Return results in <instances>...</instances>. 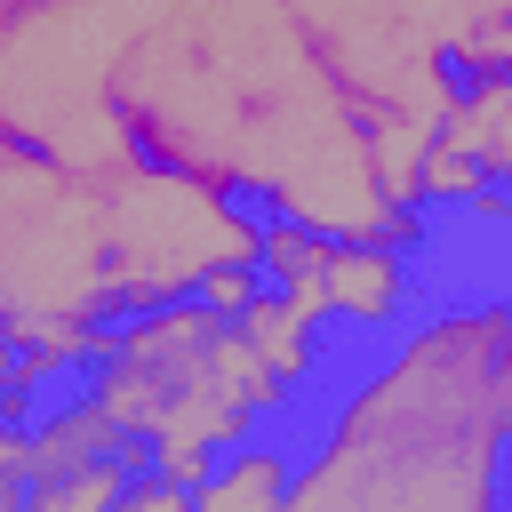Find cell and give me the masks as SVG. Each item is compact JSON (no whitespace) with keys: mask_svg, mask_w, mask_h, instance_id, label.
<instances>
[{"mask_svg":"<svg viewBox=\"0 0 512 512\" xmlns=\"http://www.w3.org/2000/svg\"><path fill=\"white\" fill-rule=\"evenodd\" d=\"M504 208L464 176H416L368 224V264L384 272V320L424 352L440 336L504 328Z\"/></svg>","mask_w":512,"mask_h":512,"instance_id":"obj_1","label":"cell"},{"mask_svg":"<svg viewBox=\"0 0 512 512\" xmlns=\"http://www.w3.org/2000/svg\"><path fill=\"white\" fill-rule=\"evenodd\" d=\"M288 360H296V368H312L336 400H352V408L368 416V408L408 376L416 344L384 320V304L320 296V304H304V312H296V328H288Z\"/></svg>","mask_w":512,"mask_h":512,"instance_id":"obj_3","label":"cell"},{"mask_svg":"<svg viewBox=\"0 0 512 512\" xmlns=\"http://www.w3.org/2000/svg\"><path fill=\"white\" fill-rule=\"evenodd\" d=\"M128 384V352L120 344H96V336H72V344H48L24 376H8V448H48V440H72L88 416H104Z\"/></svg>","mask_w":512,"mask_h":512,"instance_id":"obj_4","label":"cell"},{"mask_svg":"<svg viewBox=\"0 0 512 512\" xmlns=\"http://www.w3.org/2000/svg\"><path fill=\"white\" fill-rule=\"evenodd\" d=\"M208 272H216V280H224L256 320L296 312V304H304V288H312V264H304L288 240H240V248H232V256H216Z\"/></svg>","mask_w":512,"mask_h":512,"instance_id":"obj_5","label":"cell"},{"mask_svg":"<svg viewBox=\"0 0 512 512\" xmlns=\"http://www.w3.org/2000/svg\"><path fill=\"white\" fill-rule=\"evenodd\" d=\"M208 208H216V224L240 232V240H296V224L312 216V208L288 200L280 176H256V168H224V176H208Z\"/></svg>","mask_w":512,"mask_h":512,"instance_id":"obj_7","label":"cell"},{"mask_svg":"<svg viewBox=\"0 0 512 512\" xmlns=\"http://www.w3.org/2000/svg\"><path fill=\"white\" fill-rule=\"evenodd\" d=\"M128 160H136L144 176H192V160H176V152H168L152 128H128Z\"/></svg>","mask_w":512,"mask_h":512,"instance_id":"obj_9","label":"cell"},{"mask_svg":"<svg viewBox=\"0 0 512 512\" xmlns=\"http://www.w3.org/2000/svg\"><path fill=\"white\" fill-rule=\"evenodd\" d=\"M224 424L248 440V456H256V472H264V496H272V504H296V496L320 480V464L352 440L360 408L336 400L312 368L288 360V368H272L256 392H240Z\"/></svg>","mask_w":512,"mask_h":512,"instance_id":"obj_2","label":"cell"},{"mask_svg":"<svg viewBox=\"0 0 512 512\" xmlns=\"http://www.w3.org/2000/svg\"><path fill=\"white\" fill-rule=\"evenodd\" d=\"M168 328H176L168 280H112L72 312V336H96V344H120V352H136V344H152Z\"/></svg>","mask_w":512,"mask_h":512,"instance_id":"obj_6","label":"cell"},{"mask_svg":"<svg viewBox=\"0 0 512 512\" xmlns=\"http://www.w3.org/2000/svg\"><path fill=\"white\" fill-rule=\"evenodd\" d=\"M0 392H8V376H0Z\"/></svg>","mask_w":512,"mask_h":512,"instance_id":"obj_10","label":"cell"},{"mask_svg":"<svg viewBox=\"0 0 512 512\" xmlns=\"http://www.w3.org/2000/svg\"><path fill=\"white\" fill-rule=\"evenodd\" d=\"M480 512H512V432L488 424L480 440Z\"/></svg>","mask_w":512,"mask_h":512,"instance_id":"obj_8","label":"cell"}]
</instances>
